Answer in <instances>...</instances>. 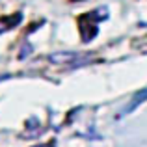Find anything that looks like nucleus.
Listing matches in <instances>:
<instances>
[{
	"label": "nucleus",
	"mask_w": 147,
	"mask_h": 147,
	"mask_svg": "<svg viewBox=\"0 0 147 147\" xmlns=\"http://www.w3.org/2000/svg\"><path fill=\"white\" fill-rule=\"evenodd\" d=\"M22 21V15L21 13H15V15H7V17H2L0 19V34L7 32V30L15 28L19 22Z\"/></svg>",
	"instance_id": "f03ea898"
},
{
	"label": "nucleus",
	"mask_w": 147,
	"mask_h": 147,
	"mask_svg": "<svg viewBox=\"0 0 147 147\" xmlns=\"http://www.w3.org/2000/svg\"><path fill=\"white\" fill-rule=\"evenodd\" d=\"M76 2H78V0H76Z\"/></svg>",
	"instance_id": "20e7f679"
},
{
	"label": "nucleus",
	"mask_w": 147,
	"mask_h": 147,
	"mask_svg": "<svg viewBox=\"0 0 147 147\" xmlns=\"http://www.w3.org/2000/svg\"><path fill=\"white\" fill-rule=\"evenodd\" d=\"M49 60H50V63H56V65L78 67V65L93 61V58L86 56V54H80V52H54V54L49 56Z\"/></svg>",
	"instance_id": "f257e3e1"
},
{
	"label": "nucleus",
	"mask_w": 147,
	"mask_h": 147,
	"mask_svg": "<svg viewBox=\"0 0 147 147\" xmlns=\"http://www.w3.org/2000/svg\"><path fill=\"white\" fill-rule=\"evenodd\" d=\"M144 100H147V90H142L140 93H136V95H134V99L130 100V104L125 108V110H123V114H129L130 110H134V108H136L140 102H144Z\"/></svg>",
	"instance_id": "7ed1b4c3"
}]
</instances>
